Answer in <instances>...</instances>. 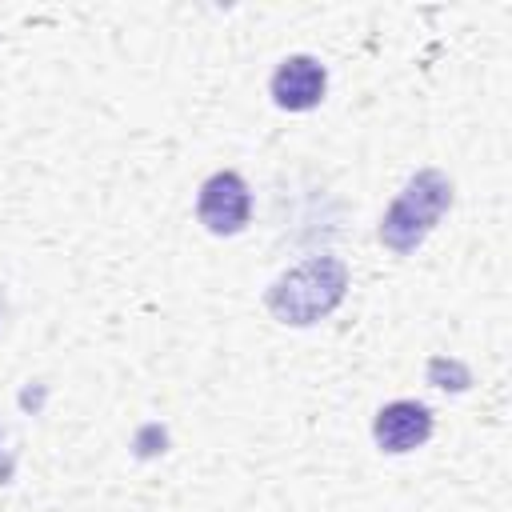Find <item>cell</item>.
Returning <instances> with one entry per match:
<instances>
[{"label":"cell","instance_id":"6da1fadb","mask_svg":"<svg viewBox=\"0 0 512 512\" xmlns=\"http://www.w3.org/2000/svg\"><path fill=\"white\" fill-rule=\"evenodd\" d=\"M344 288H348V268L336 256H312L292 272H284L268 288L264 304L280 324H316L344 300Z\"/></svg>","mask_w":512,"mask_h":512},{"label":"cell","instance_id":"7a4b0ae2","mask_svg":"<svg viewBox=\"0 0 512 512\" xmlns=\"http://www.w3.org/2000/svg\"><path fill=\"white\" fill-rule=\"evenodd\" d=\"M452 204V184L444 172L436 168H424L416 172L404 192L392 200V208L384 212L380 220V240L392 248V252H412L428 232L432 224L440 220V212Z\"/></svg>","mask_w":512,"mask_h":512},{"label":"cell","instance_id":"3957f363","mask_svg":"<svg viewBox=\"0 0 512 512\" xmlns=\"http://www.w3.org/2000/svg\"><path fill=\"white\" fill-rule=\"evenodd\" d=\"M248 212H252V200H248V184L236 176V172H216L204 180L200 188V200H196V216L208 232L216 236H232L248 224Z\"/></svg>","mask_w":512,"mask_h":512},{"label":"cell","instance_id":"277c9868","mask_svg":"<svg viewBox=\"0 0 512 512\" xmlns=\"http://www.w3.org/2000/svg\"><path fill=\"white\" fill-rule=\"evenodd\" d=\"M372 436L384 452H412L432 436V412L416 400H392L376 412Z\"/></svg>","mask_w":512,"mask_h":512},{"label":"cell","instance_id":"5b68a950","mask_svg":"<svg viewBox=\"0 0 512 512\" xmlns=\"http://www.w3.org/2000/svg\"><path fill=\"white\" fill-rule=\"evenodd\" d=\"M324 68L312 56H288L276 72H272V100L288 112H308L324 100Z\"/></svg>","mask_w":512,"mask_h":512}]
</instances>
